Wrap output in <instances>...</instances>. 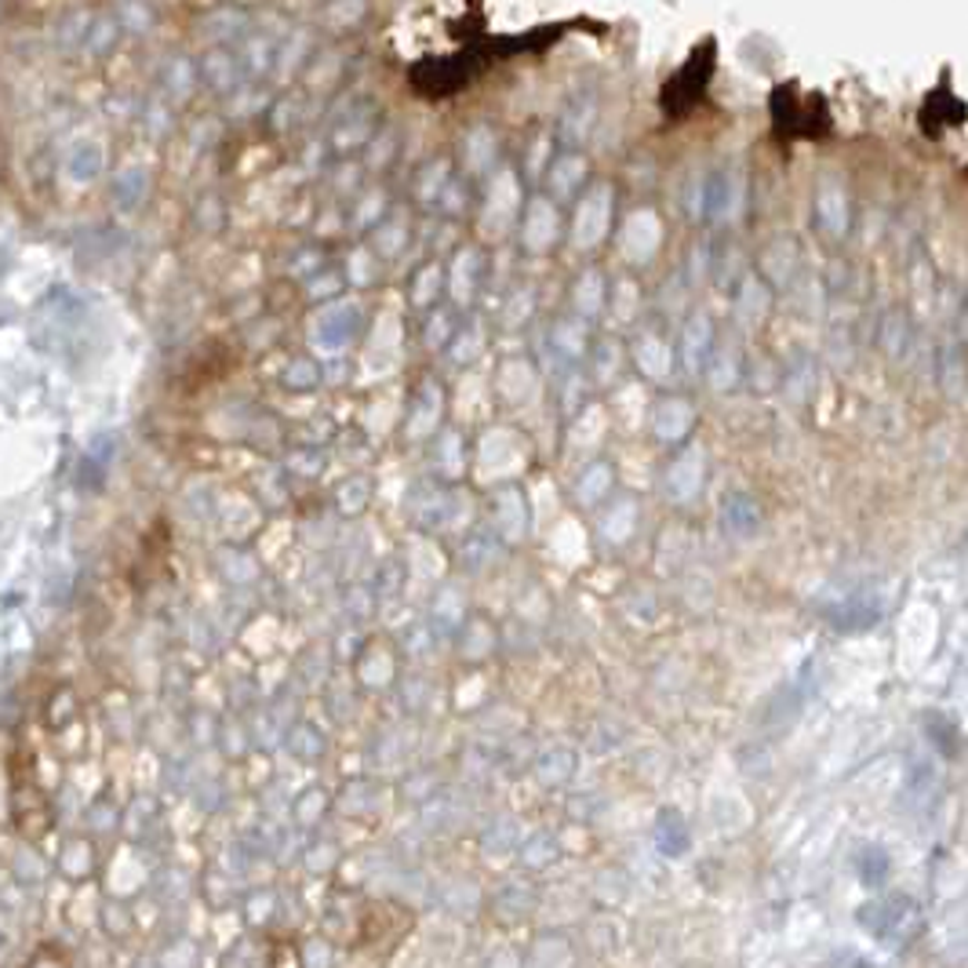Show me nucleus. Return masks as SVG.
Wrapping results in <instances>:
<instances>
[{"label":"nucleus","instance_id":"nucleus-1","mask_svg":"<svg viewBox=\"0 0 968 968\" xmlns=\"http://www.w3.org/2000/svg\"><path fill=\"white\" fill-rule=\"evenodd\" d=\"M591 124H594V102L591 99H572V107L565 110L568 135H583Z\"/></svg>","mask_w":968,"mask_h":968},{"label":"nucleus","instance_id":"nucleus-2","mask_svg":"<svg viewBox=\"0 0 968 968\" xmlns=\"http://www.w3.org/2000/svg\"><path fill=\"white\" fill-rule=\"evenodd\" d=\"M201 70H204L208 77H212V81L226 84V77L233 81V70H238V67H233V59L226 56V51H215V56H208V59H204V67H201Z\"/></svg>","mask_w":968,"mask_h":968},{"label":"nucleus","instance_id":"nucleus-3","mask_svg":"<svg viewBox=\"0 0 968 968\" xmlns=\"http://www.w3.org/2000/svg\"><path fill=\"white\" fill-rule=\"evenodd\" d=\"M244 56H248V62H244L248 70H270L273 44L266 41V37H259V41H252V44H248V51H244Z\"/></svg>","mask_w":968,"mask_h":968},{"label":"nucleus","instance_id":"nucleus-4","mask_svg":"<svg viewBox=\"0 0 968 968\" xmlns=\"http://www.w3.org/2000/svg\"><path fill=\"white\" fill-rule=\"evenodd\" d=\"M121 22L128 26V30L147 33V30H150V11H147V8H139V4H124V8H121Z\"/></svg>","mask_w":968,"mask_h":968},{"label":"nucleus","instance_id":"nucleus-5","mask_svg":"<svg viewBox=\"0 0 968 968\" xmlns=\"http://www.w3.org/2000/svg\"><path fill=\"white\" fill-rule=\"evenodd\" d=\"M113 33H117V22H110V19H107V22H99V26H95V33H91V41H88V44L95 48V51H102V48H107V41H110Z\"/></svg>","mask_w":968,"mask_h":968}]
</instances>
